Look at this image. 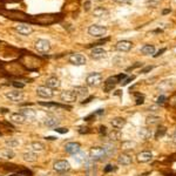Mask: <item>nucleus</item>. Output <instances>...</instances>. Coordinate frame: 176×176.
Wrapping results in <instances>:
<instances>
[{
    "instance_id": "1",
    "label": "nucleus",
    "mask_w": 176,
    "mask_h": 176,
    "mask_svg": "<svg viewBox=\"0 0 176 176\" xmlns=\"http://www.w3.org/2000/svg\"><path fill=\"white\" fill-rule=\"evenodd\" d=\"M126 77H127L126 74H120V75H116V76H111V77H108V79L106 80V82H105V91H106V92L112 91L119 82L121 83L122 80H125Z\"/></svg>"
},
{
    "instance_id": "2",
    "label": "nucleus",
    "mask_w": 176,
    "mask_h": 176,
    "mask_svg": "<svg viewBox=\"0 0 176 176\" xmlns=\"http://www.w3.org/2000/svg\"><path fill=\"white\" fill-rule=\"evenodd\" d=\"M106 33H107V27L101 26V25H91L88 27V34L95 38L103 37Z\"/></svg>"
},
{
    "instance_id": "3",
    "label": "nucleus",
    "mask_w": 176,
    "mask_h": 176,
    "mask_svg": "<svg viewBox=\"0 0 176 176\" xmlns=\"http://www.w3.org/2000/svg\"><path fill=\"white\" fill-rule=\"evenodd\" d=\"M89 156L92 160L100 161V160H103L107 157V153H106V149L103 147H94L91 149Z\"/></svg>"
},
{
    "instance_id": "4",
    "label": "nucleus",
    "mask_w": 176,
    "mask_h": 176,
    "mask_svg": "<svg viewBox=\"0 0 176 176\" xmlns=\"http://www.w3.org/2000/svg\"><path fill=\"white\" fill-rule=\"evenodd\" d=\"M86 82L91 87H98L102 82V75L100 73H91L86 77Z\"/></svg>"
},
{
    "instance_id": "5",
    "label": "nucleus",
    "mask_w": 176,
    "mask_h": 176,
    "mask_svg": "<svg viewBox=\"0 0 176 176\" xmlns=\"http://www.w3.org/2000/svg\"><path fill=\"white\" fill-rule=\"evenodd\" d=\"M69 62L74 66H83L86 65L87 62V59L84 58V55L80 54V53H74V54H70L69 58H68Z\"/></svg>"
},
{
    "instance_id": "6",
    "label": "nucleus",
    "mask_w": 176,
    "mask_h": 176,
    "mask_svg": "<svg viewBox=\"0 0 176 176\" xmlns=\"http://www.w3.org/2000/svg\"><path fill=\"white\" fill-rule=\"evenodd\" d=\"M60 100L65 103H74L77 100V96L73 91H63L60 94Z\"/></svg>"
},
{
    "instance_id": "7",
    "label": "nucleus",
    "mask_w": 176,
    "mask_h": 176,
    "mask_svg": "<svg viewBox=\"0 0 176 176\" xmlns=\"http://www.w3.org/2000/svg\"><path fill=\"white\" fill-rule=\"evenodd\" d=\"M37 94L40 96V98H44V99H51L54 96V92L53 89H51L49 87L47 86H40L37 88Z\"/></svg>"
},
{
    "instance_id": "8",
    "label": "nucleus",
    "mask_w": 176,
    "mask_h": 176,
    "mask_svg": "<svg viewBox=\"0 0 176 176\" xmlns=\"http://www.w3.org/2000/svg\"><path fill=\"white\" fill-rule=\"evenodd\" d=\"M35 49L40 53H47L51 49V44L45 39H39L35 41Z\"/></svg>"
},
{
    "instance_id": "9",
    "label": "nucleus",
    "mask_w": 176,
    "mask_h": 176,
    "mask_svg": "<svg viewBox=\"0 0 176 176\" xmlns=\"http://www.w3.org/2000/svg\"><path fill=\"white\" fill-rule=\"evenodd\" d=\"M5 96L10 100V101H13V102H20L23 101L24 99V93L20 92V91H10L5 94Z\"/></svg>"
},
{
    "instance_id": "10",
    "label": "nucleus",
    "mask_w": 176,
    "mask_h": 176,
    "mask_svg": "<svg viewBox=\"0 0 176 176\" xmlns=\"http://www.w3.org/2000/svg\"><path fill=\"white\" fill-rule=\"evenodd\" d=\"M53 168H54V170L62 172V171H67V170H69V169H70V164H69V162H68V161H66V160H59V161L54 162Z\"/></svg>"
},
{
    "instance_id": "11",
    "label": "nucleus",
    "mask_w": 176,
    "mask_h": 176,
    "mask_svg": "<svg viewBox=\"0 0 176 176\" xmlns=\"http://www.w3.org/2000/svg\"><path fill=\"white\" fill-rule=\"evenodd\" d=\"M133 47V44L128 40H120L115 45V49L119 52H129Z\"/></svg>"
},
{
    "instance_id": "12",
    "label": "nucleus",
    "mask_w": 176,
    "mask_h": 176,
    "mask_svg": "<svg viewBox=\"0 0 176 176\" xmlns=\"http://www.w3.org/2000/svg\"><path fill=\"white\" fill-rule=\"evenodd\" d=\"M15 31L21 35H30L33 32V28L27 24H18L15 26Z\"/></svg>"
},
{
    "instance_id": "13",
    "label": "nucleus",
    "mask_w": 176,
    "mask_h": 176,
    "mask_svg": "<svg viewBox=\"0 0 176 176\" xmlns=\"http://www.w3.org/2000/svg\"><path fill=\"white\" fill-rule=\"evenodd\" d=\"M106 55H107V52L103 48H101V47H95L91 52V58L94 59V60L103 59V58H106Z\"/></svg>"
},
{
    "instance_id": "14",
    "label": "nucleus",
    "mask_w": 176,
    "mask_h": 176,
    "mask_svg": "<svg viewBox=\"0 0 176 176\" xmlns=\"http://www.w3.org/2000/svg\"><path fill=\"white\" fill-rule=\"evenodd\" d=\"M80 148H81V146H80V143H77V142H69V143H67V144L65 146L66 153H68V154H70V155H75L76 153H79V151H80Z\"/></svg>"
},
{
    "instance_id": "15",
    "label": "nucleus",
    "mask_w": 176,
    "mask_h": 176,
    "mask_svg": "<svg viewBox=\"0 0 176 176\" xmlns=\"http://www.w3.org/2000/svg\"><path fill=\"white\" fill-rule=\"evenodd\" d=\"M46 86L49 87L51 89H59L60 86H61V82H60V79L56 77V76H52V77H48L46 80Z\"/></svg>"
},
{
    "instance_id": "16",
    "label": "nucleus",
    "mask_w": 176,
    "mask_h": 176,
    "mask_svg": "<svg viewBox=\"0 0 176 176\" xmlns=\"http://www.w3.org/2000/svg\"><path fill=\"white\" fill-rule=\"evenodd\" d=\"M59 123H60V120L54 115H47L45 119V125L49 128H56Z\"/></svg>"
},
{
    "instance_id": "17",
    "label": "nucleus",
    "mask_w": 176,
    "mask_h": 176,
    "mask_svg": "<svg viewBox=\"0 0 176 176\" xmlns=\"http://www.w3.org/2000/svg\"><path fill=\"white\" fill-rule=\"evenodd\" d=\"M151 158H153L151 151L146 150V151H141V153L137 154V161L141 162V163H147V162L151 161Z\"/></svg>"
},
{
    "instance_id": "18",
    "label": "nucleus",
    "mask_w": 176,
    "mask_h": 176,
    "mask_svg": "<svg viewBox=\"0 0 176 176\" xmlns=\"http://www.w3.org/2000/svg\"><path fill=\"white\" fill-rule=\"evenodd\" d=\"M14 157V151L11 148L0 149V160H11Z\"/></svg>"
},
{
    "instance_id": "19",
    "label": "nucleus",
    "mask_w": 176,
    "mask_h": 176,
    "mask_svg": "<svg viewBox=\"0 0 176 176\" xmlns=\"http://www.w3.org/2000/svg\"><path fill=\"white\" fill-rule=\"evenodd\" d=\"M118 162H119V164H122V165H129V164L133 162V157H132L129 154L122 153V154L118 157Z\"/></svg>"
},
{
    "instance_id": "20",
    "label": "nucleus",
    "mask_w": 176,
    "mask_h": 176,
    "mask_svg": "<svg viewBox=\"0 0 176 176\" xmlns=\"http://www.w3.org/2000/svg\"><path fill=\"white\" fill-rule=\"evenodd\" d=\"M25 116L21 114V113H12L10 114V121L14 122V123H18V125H23L25 123Z\"/></svg>"
},
{
    "instance_id": "21",
    "label": "nucleus",
    "mask_w": 176,
    "mask_h": 176,
    "mask_svg": "<svg viewBox=\"0 0 176 176\" xmlns=\"http://www.w3.org/2000/svg\"><path fill=\"white\" fill-rule=\"evenodd\" d=\"M20 113L25 116L26 120H34L35 116H37V112L32 108H23Z\"/></svg>"
},
{
    "instance_id": "22",
    "label": "nucleus",
    "mask_w": 176,
    "mask_h": 176,
    "mask_svg": "<svg viewBox=\"0 0 176 176\" xmlns=\"http://www.w3.org/2000/svg\"><path fill=\"white\" fill-rule=\"evenodd\" d=\"M139 136L143 140V141H147V140H149V139H151V136H153V132H151V129H149V128H141L140 130H139Z\"/></svg>"
},
{
    "instance_id": "23",
    "label": "nucleus",
    "mask_w": 176,
    "mask_h": 176,
    "mask_svg": "<svg viewBox=\"0 0 176 176\" xmlns=\"http://www.w3.org/2000/svg\"><path fill=\"white\" fill-rule=\"evenodd\" d=\"M73 92L75 93L76 96H86L88 94V88L84 86H76V87H74Z\"/></svg>"
},
{
    "instance_id": "24",
    "label": "nucleus",
    "mask_w": 176,
    "mask_h": 176,
    "mask_svg": "<svg viewBox=\"0 0 176 176\" xmlns=\"http://www.w3.org/2000/svg\"><path fill=\"white\" fill-rule=\"evenodd\" d=\"M93 14L96 18H107L109 15V12L106 8H103V7H98V8H95L93 11Z\"/></svg>"
},
{
    "instance_id": "25",
    "label": "nucleus",
    "mask_w": 176,
    "mask_h": 176,
    "mask_svg": "<svg viewBox=\"0 0 176 176\" xmlns=\"http://www.w3.org/2000/svg\"><path fill=\"white\" fill-rule=\"evenodd\" d=\"M112 126L115 128V129H121L122 127H125V125H126V119H123V118H115V119H113L112 120Z\"/></svg>"
},
{
    "instance_id": "26",
    "label": "nucleus",
    "mask_w": 176,
    "mask_h": 176,
    "mask_svg": "<svg viewBox=\"0 0 176 176\" xmlns=\"http://www.w3.org/2000/svg\"><path fill=\"white\" fill-rule=\"evenodd\" d=\"M141 53L143 55H151L155 53V47L154 45H144L142 48H141Z\"/></svg>"
},
{
    "instance_id": "27",
    "label": "nucleus",
    "mask_w": 176,
    "mask_h": 176,
    "mask_svg": "<svg viewBox=\"0 0 176 176\" xmlns=\"http://www.w3.org/2000/svg\"><path fill=\"white\" fill-rule=\"evenodd\" d=\"M45 149V144L42 142H32L31 143V150L33 153H39Z\"/></svg>"
},
{
    "instance_id": "28",
    "label": "nucleus",
    "mask_w": 176,
    "mask_h": 176,
    "mask_svg": "<svg viewBox=\"0 0 176 176\" xmlns=\"http://www.w3.org/2000/svg\"><path fill=\"white\" fill-rule=\"evenodd\" d=\"M23 158L26 162H35L37 161V155L33 151H28V153H24L23 154Z\"/></svg>"
},
{
    "instance_id": "29",
    "label": "nucleus",
    "mask_w": 176,
    "mask_h": 176,
    "mask_svg": "<svg viewBox=\"0 0 176 176\" xmlns=\"http://www.w3.org/2000/svg\"><path fill=\"white\" fill-rule=\"evenodd\" d=\"M74 158H75V161H76L77 163H82V162L86 161V154L82 153V151H79V153H76V154L74 155Z\"/></svg>"
},
{
    "instance_id": "30",
    "label": "nucleus",
    "mask_w": 176,
    "mask_h": 176,
    "mask_svg": "<svg viewBox=\"0 0 176 176\" xmlns=\"http://www.w3.org/2000/svg\"><path fill=\"white\" fill-rule=\"evenodd\" d=\"M161 119L158 116H148L147 118V125H157L160 123Z\"/></svg>"
},
{
    "instance_id": "31",
    "label": "nucleus",
    "mask_w": 176,
    "mask_h": 176,
    "mask_svg": "<svg viewBox=\"0 0 176 176\" xmlns=\"http://www.w3.org/2000/svg\"><path fill=\"white\" fill-rule=\"evenodd\" d=\"M120 137H121V134H120L119 132H115V130H113V132L108 135V139H109L111 141H118V140H120Z\"/></svg>"
},
{
    "instance_id": "32",
    "label": "nucleus",
    "mask_w": 176,
    "mask_h": 176,
    "mask_svg": "<svg viewBox=\"0 0 176 176\" xmlns=\"http://www.w3.org/2000/svg\"><path fill=\"white\" fill-rule=\"evenodd\" d=\"M6 146L8 147V148H14V147H17V146H19V141L17 140V139H10V140H7L6 141Z\"/></svg>"
},
{
    "instance_id": "33",
    "label": "nucleus",
    "mask_w": 176,
    "mask_h": 176,
    "mask_svg": "<svg viewBox=\"0 0 176 176\" xmlns=\"http://www.w3.org/2000/svg\"><path fill=\"white\" fill-rule=\"evenodd\" d=\"M40 106H44V107H63V108H68L67 106H60L59 103H52V102H39Z\"/></svg>"
},
{
    "instance_id": "34",
    "label": "nucleus",
    "mask_w": 176,
    "mask_h": 176,
    "mask_svg": "<svg viewBox=\"0 0 176 176\" xmlns=\"http://www.w3.org/2000/svg\"><path fill=\"white\" fill-rule=\"evenodd\" d=\"M165 132H167V129H165L164 127H160V128L157 129V133L155 134V137H156V139H160V137H162V136L165 134Z\"/></svg>"
},
{
    "instance_id": "35",
    "label": "nucleus",
    "mask_w": 176,
    "mask_h": 176,
    "mask_svg": "<svg viewBox=\"0 0 176 176\" xmlns=\"http://www.w3.org/2000/svg\"><path fill=\"white\" fill-rule=\"evenodd\" d=\"M135 96H136V105H142V103L144 102V96H143V95L136 93Z\"/></svg>"
},
{
    "instance_id": "36",
    "label": "nucleus",
    "mask_w": 176,
    "mask_h": 176,
    "mask_svg": "<svg viewBox=\"0 0 176 176\" xmlns=\"http://www.w3.org/2000/svg\"><path fill=\"white\" fill-rule=\"evenodd\" d=\"M31 172L28 170H23V171H19L17 174H13V175H10V176H28Z\"/></svg>"
},
{
    "instance_id": "37",
    "label": "nucleus",
    "mask_w": 176,
    "mask_h": 176,
    "mask_svg": "<svg viewBox=\"0 0 176 176\" xmlns=\"http://www.w3.org/2000/svg\"><path fill=\"white\" fill-rule=\"evenodd\" d=\"M122 147L125 148V149H128V147H130V149H132V147H135V143L134 142H125V143H122Z\"/></svg>"
},
{
    "instance_id": "38",
    "label": "nucleus",
    "mask_w": 176,
    "mask_h": 176,
    "mask_svg": "<svg viewBox=\"0 0 176 176\" xmlns=\"http://www.w3.org/2000/svg\"><path fill=\"white\" fill-rule=\"evenodd\" d=\"M134 79H135V76H129V77H126V79H125V80H123L121 83H122L123 86H126V84H128L130 81H133Z\"/></svg>"
},
{
    "instance_id": "39",
    "label": "nucleus",
    "mask_w": 176,
    "mask_h": 176,
    "mask_svg": "<svg viewBox=\"0 0 176 176\" xmlns=\"http://www.w3.org/2000/svg\"><path fill=\"white\" fill-rule=\"evenodd\" d=\"M12 84H13L14 87H17V88H24V87H25V83L19 82V81H13Z\"/></svg>"
},
{
    "instance_id": "40",
    "label": "nucleus",
    "mask_w": 176,
    "mask_h": 176,
    "mask_svg": "<svg viewBox=\"0 0 176 176\" xmlns=\"http://www.w3.org/2000/svg\"><path fill=\"white\" fill-rule=\"evenodd\" d=\"M165 100H167V98H165L164 95H161V96L157 98V103H158V105H163V103L165 102Z\"/></svg>"
},
{
    "instance_id": "41",
    "label": "nucleus",
    "mask_w": 176,
    "mask_h": 176,
    "mask_svg": "<svg viewBox=\"0 0 176 176\" xmlns=\"http://www.w3.org/2000/svg\"><path fill=\"white\" fill-rule=\"evenodd\" d=\"M115 169H116V168H114V165L107 164L106 168H105V172H109V171H113V170H115Z\"/></svg>"
},
{
    "instance_id": "42",
    "label": "nucleus",
    "mask_w": 176,
    "mask_h": 176,
    "mask_svg": "<svg viewBox=\"0 0 176 176\" xmlns=\"http://www.w3.org/2000/svg\"><path fill=\"white\" fill-rule=\"evenodd\" d=\"M153 68H154L153 66H147V67H144L143 69H141V73H142V74H146V73H148V72H150V70H151Z\"/></svg>"
},
{
    "instance_id": "43",
    "label": "nucleus",
    "mask_w": 176,
    "mask_h": 176,
    "mask_svg": "<svg viewBox=\"0 0 176 176\" xmlns=\"http://www.w3.org/2000/svg\"><path fill=\"white\" fill-rule=\"evenodd\" d=\"M56 133H60V134H65V133H67L68 132V129L67 128H55L54 129Z\"/></svg>"
},
{
    "instance_id": "44",
    "label": "nucleus",
    "mask_w": 176,
    "mask_h": 176,
    "mask_svg": "<svg viewBox=\"0 0 176 176\" xmlns=\"http://www.w3.org/2000/svg\"><path fill=\"white\" fill-rule=\"evenodd\" d=\"M100 134H101V135H106V134H107V128H106V126H101V127H100Z\"/></svg>"
},
{
    "instance_id": "45",
    "label": "nucleus",
    "mask_w": 176,
    "mask_h": 176,
    "mask_svg": "<svg viewBox=\"0 0 176 176\" xmlns=\"http://www.w3.org/2000/svg\"><path fill=\"white\" fill-rule=\"evenodd\" d=\"M114 1H116L119 4H130L132 0H114Z\"/></svg>"
},
{
    "instance_id": "46",
    "label": "nucleus",
    "mask_w": 176,
    "mask_h": 176,
    "mask_svg": "<svg viewBox=\"0 0 176 176\" xmlns=\"http://www.w3.org/2000/svg\"><path fill=\"white\" fill-rule=\"evenodd\" d=\"M83 6H84V11H89L91 10V1H86Z\"/></svg>"
},
{
    "instance_id": "47",
    "label": "nucleus",
    "mask_w": 176,
    "mask_h": 176,
    "mask_svg": "<svg viewBox=\"0 0 176 176\" xmlns=\"http://www.w3.org/2000/svg\"><path fill=\"white\" fill-rule=\"evenodd\" d=\"M146 4H147V6H150V7H155V6H157V1H147Z\"/></svg>"
},
{
    "instance_id": "48",
    "label": "nucleus",
    "mask_w": 176,
    "mask_h": 176,
    "mask_svg": "<svg viewBox=\"0 0 176 176\" xmlns=\"http://www.w3.org/2000/svg\"><path fill=\"white\" fill-rule=\"evenodd\" d=\"M164 52H165V48H162V49H160V51H158L156 54H154V58H157V56H160V55H161L162 53H164Z\"/></svg>"
},
{
    "instance_id": "49",
    "label": "nucleus",
    "mask_w": 176,
    "mask_h": 176,
    "mask_svg": "<svg viewBox=\"0 0 176 176\" xmlns=\"http://www.w3.org/2000/svg\"><path fill=\"white\" fill-rule=\"evenodd\" d=\"M140 66H141V62H136L134 66H130V67H129L127 70H132V69H134V68H136V67H140Z\"/></svg>"
},
{
    "instance_id": "50",
    "label": "nucleus",
    "mask_w": 176,
    "mask_h": 176,
    "mask_svg": "<svg viewBox=\"0 0 176 176\" xmlns=\"http://www.w3.org/2000/svg\"><path fill=\"white\" fill-rule=\"evenodd\" d=\"M170 8H168V10H163V12H162V14H168V13H170Z\"/></svg>"
},
{
    "instance_id": "51",
    "label": "nucleus",
    "mask_w": 176,
    "mask_h": 176,
    "mask_svg": "<svg viewBox=\"0 0 176 176\" xmlns=\"http://www.w3.org/2000/svg\"><path fill=\"white\" fill-rule=\"evenodd\" d=\"M47 140H49V141H53V140H56V137H54V136H48V137H46Z\"/></svg>"
},
{
    "instance_id": "52",
    "label": "nucleus",
    "mask_w": 176,
    "mask_h": 176,
    "mask_svg": "<svg viewBox=\"0 0 176 176\" xmlns=\"http://www.w3.org/2000/svg\"><path fill=\"white\" fill-rule=\"evenodd\" d=\"M172 142H174V143L176 144V133H175V134L172 135Z\"/></svg>"
},
{
    "instance_id": "53",
    "label": "nucleus",
    "mask_w": 176,
    "mask_h": 176,
    "mask_svg": "<svg viewBox=\"0 0 176 176\" xmlns=\"http://www.w3.org/2000/svg\"><path fill=\"white\" fill-rule=\"evenodd\" d=\"M98 1H102V0H98Z\"/></svg>"
}]
</instances>
